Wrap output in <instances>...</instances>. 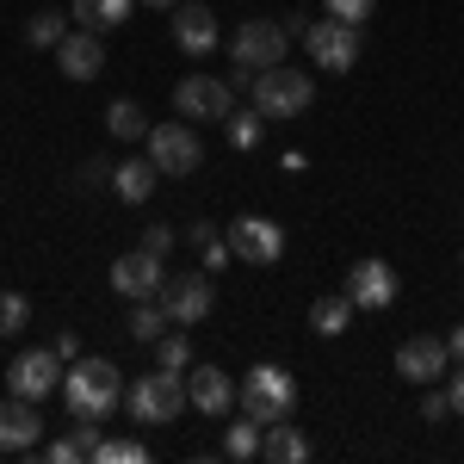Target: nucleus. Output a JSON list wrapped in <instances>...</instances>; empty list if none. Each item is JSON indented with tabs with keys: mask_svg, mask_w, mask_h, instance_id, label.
<instances>
[{
	"mask_svg": "<svg viewBox=\"0 0 464 464\" xmlns=\"http://www.w3.org/2000/svg\"><path fill=\"white\" fill-rule=\"evenodd\" d=\"M143 6H161V13H174V6H179V0H143Z\"/></svg>",
	"mask_w": 464,
	"mask_h": 464,
	"instance_id": "nucleus-41",
	"label": "nucleus"
},
{
	"mask_svg": "<svg viewBox=\"0 0 464 464\" xmlns=\"http://www.w3.org/2000/svg\"><path fill=\"white\" fill-rule=\"evenodd\" d=\"M63 396H69V415L81 421H106L124 396V378H118V359H74L69 378H63Z\"/></svg>",
	"mask_w": 464,
	"mask_h": 464,
	"instance_id": "nucleus-1",
	"label": "nucleus"
},
{
	"mask_svg": "<svg viewBox=\"0 0 464 464\" xmlns=\"http://www.w3.org/2000/svg\"><path fill=\"white\" fill-rule=\"evenodd\" d=\"M161 285H168L161 254L130 248V254H118V260H111V291H118V297H161Z\"/></svg>",
	"mask_w": 464,
	"mask_h": 464,
	"instance_id": "nucleus-12",
	"label": "nucleus"
},
{
	"mask_svg": "<svg viewBox=\"0 0 464 464\" xmlns=\"http://www.w3.org/2000/svg\"><path fill=\"white\" fill-rule=\"evenodd\" d=\"M174 44L192 56V63L217 50V13L205 6V0H179L174 6Z\"/></svg>",
	"mask_w": 464,
	"mask_h": 464,
	"instance_id": "nucleus-15",
	"label": "nucleus"
},
{
	"mask_svg": "<svg viewBox=\"0 0 464 464\" xmlns=\"http://www.w3.org/2000/svg\"><path fill=\"white\" fill-rule=\"evenodd\" d=\"M186 242H192V248H211V242H217V223H211V217H198V223L186 229Z\"/></svg>",
	"mask_w": 464,
	"mask_h": 464,
	"instance_id": "nucleus-35",
	"label": "nucleus"
},
{
	"mask_svg": "<svg viewBox=\"0 0 464 464\" xmlns=\"http://www.w3.org/2000/svg\"><path fill=\"white\" fill-rule=\"evenodd\" d=\"M446 396H452V415H464V365L452 372V384H446Z\"/></svg>",
	"mask_w": 464,
	"mask_h": 464,
	"instance_id": "nucleus-39",
	"label": "nucleus"
},
{
	"mask_svg": "<svg viewBox=\"0 0 464 464\" xmlns=\"http://www.w3.org/2000/svg\"><path fill=\"white\" fill-rule=\"evenodd\" d=\"M149 161L161 168V174H192L198 161H205V143H198V130L192 124H149Z\"/></svg>",
	"mask_w": 464,
	"mask_h": 464,
	"instance_id": "nucleus-9",
	"label": "nucleus"
},
{
	"mask_svg": "<svg viewBox=\"0 0 464 464\" xmlns=\"http://www.w3.org/2000/svg\"><path fill=\"white\" fill-rule=\"evenodd\" d=\"M155 179H161V168H155L149 155H143V161H118V168H111V192H118L124 205H149Z\"/></svg>",
	"mask_w": 464,
	"mask_h": 464,
	"instance_id": "nucleus-20",
	"label": "nucleus"
},
{
	"mask_svg": "<svg viewBox=\"0 0 464 464\" xmlns=\"http://www.w3.org/2000/svg\"><path fill=\"white\" fill-rule=\"evenodd\" d=\"M69 440H74V446H81V459H93V452L106 446V433H100V421H81V428H74Z\"/></svg>",
	"mask_w": 464,
	"mask_h": 464,
	"instance_id": "nucleus-32",
	"label": "nucleus"
},
{
	"mask_svg": "<svg viewBox=\"0 0 464 464\" xmlns=\"http://www.w3.org/2000/svg\"><path fill=\"white\" fill-rule=\"evenodd\" d=\"M106 130L118 137V143H137V137H149V118L137 100H111L106 106Z\"/></svg>",
	"mask_w": 464,
	"mask_h": 464,
	"instance_id": "nucleus-22",
	"label": "nucleus"
},
{
	"mask_svg": "<svg viewBox=\"0 0 464 464\" xmlns=\"http://www.w3.org/2000/svg\"><path fill=\"white\" fill-rule=\"evenodd\" d=\"M347 297H353V310H391L396 304V266H384V260L347 266Z\"/></svg>",
	"mask_w": 464,
	"mask_h": 464,
	"instance_id": "nucleus-13",
	"label": "nucleus"
},
{
	"mask_svg": "<svg viewBox=\"0 0 464 464\" xmlns=\"http://www.w3.org/2000/svg\"><path fill=\"white\" fill-rule=\"evenodd\" d=\"M260 459H266V464H304V459H310V433L291 428V415H285V421H273V428L260 433Z\"/></svg>",
	"mask_w": 464,
	"mask_h": 464,
	"instance_id": "nucleus-19",
	"label": "nucleus"
},
{
	"mask_svg": "<svg viewBox=\"0 0 464 464\" xmlns=\"http://www.w3.org/2000/svg\"><path fill=\"white\" fill-rule=\"evenodd\" d=\"M63 365H69V359L56 353V347H32V353H19L13 365H6V391L44 402V396L63 391Z\"/></svg>",
	"mask_w": 464,
	"mask_h": 464,
	"instance_id": "nucleus-8",
	"label": "nucleus"
},
{
	"mask_svg": "<svg viewBox=\"0 0 464 464\" xmlns=\"http://www.w3.org/2000/svg\"><path fill=\"white\" fill-rule=\"evenodd\" d=\"M174 111L179 118H205V124H223L236 111V81H217V74H186L174 87Z\"/></svg>",
	"mask_w": 464,
	"mask_h": 464,
	"instance_id": "nucleus-7",
	"label": "nucleus"
},
{
	"mask_svg": "<svg viewBox=\"0 0 464 464\" xmlns=\"http://www.w3.org/2000/svg\"><path fill=\"white\" fill-rule=\"evenodd\" d=\"M143 248L168 260V254H174V229H168V223H149V229H143Z\"/></svg>",
	"mask_w": 464,
	"mask_h": 464,
	"instance_id": "nucleus-33",
	"label": "nucleus"
},
{
	"mask_svg": "<svg viewBox=\"0 0 464 464\" xmlns=\"http://www.w3.org/2000/svg\"><path fill=\"white\" fill-rule=\"evenodd\" d=\"M100 179H111V161H100V155L81 161V186H100Z\"/></svg>",
	"mask_w": 464,
	"mask_h": 464,
	"instance_id": "nucleus-36",
	"label": "nucleus"
},
{
	"mask_svg": "<svg viewBox=\"0 0 464 464\" xmlns=\"http://www.w3.org/2000/svg\"><path fill=\"white\" fill-rule=\"evenodd\" d=\"M260 421H254V415H236V421H229V428H223V452H229V459H260Z\"/></svg>",
	"mask_w": 464,
	"mask_h": 464,
	"instance_id": "nucleus-24",
	"label": "nucleus"
},
{
	"mask_svg": "<svg viewBox=\"0 0 464 464\" xmlns=\"http://www.w3.org/2000/svg\"><path fill=\"white\" fill-rule=\"evenodd\" d=\"M44 440V415L32 396H6L0 402V452H32Z\"/></svg>",
	"mask_w": 464,
	"mask_h": 464,
	"instance_id": "nucleus-16",
	"label": "nucleus"
},
{
	"mask_svg": "<svg viewBox=\"0 0 464 464\" xmlns=\"http://www.w3.org/2000/svg\"><path fill=\"white\" fill-rule=\"evenodd\" d=\"M130 334H137V341H161V334H168V310L149 304V297H137V310H130Z\"/></svg>",
	"mask_w": 464,
	"mask_h": 464,
	"instance_id": "nucleus-27",
	"label": "nucleus"
},
{
	"mask_svg": "<svg viewBox=\"0 0 464 464\" xmlns=\"http://www.w3.org/2000/svg\"><path fill=\"white\" fill-rule=\"evenodd\" d=\"M25 37H32L37 50H56V44L69 37V13H56V6H44V13H32V25H25Z\"/></svg>",
	"mask_w": 464,
	"mask_h": 464,
	"instance_id": "nucleus-25",
	"label": "nucleus"
},
{
	"mask_svg": "<svg viewBox=\"0 0 464 464\" xmlns=\"http://www.w3.org/2000/svg\"><path fill=\"white\" fill-rule=\"evenodd\" d=\"M446 341H433V334H415V341H402L396 347V378H409V384H433V378H446Z\"/></svg>",
	"mask_w": 464,
	"mask_h": 464,
	"instance_id": "nucleus-14",
	"label": "nucleus"
},
{
	"mask_svg": "<svg viewBox=\"0 0 464 464\" xmlns=\"http://www.w3.org/2000/svg\"><path fill=\"white\" fill-rule=\"evenodd\" d=\"M229 248H236V260H248V266H279L285 229L273 217H236L229 223Z\"/></svg>",
	"mask_w": 464,
	"mask_h": 464,
	"instance_id": "nucleus-10",
	"label": "nucleus"
},
{
	"mask_svg": "<svg viewBox=\"0 0 464 464\" xmlns=\"http://www.w3.org/2000/svg\"><path fill=\"white\" fill-rule=\"evenodd\" d=\"M236 396H242V415H254L260 428H273V421H285L297 409V378L285 365H248V378H242Z\"/></svg>",
	"mask_w": 464,
	"mask_h": 464,
	"instance_id": "nucleus-3",
	"label": "nucleus"
},
{
	"mask_svg": "<svg viewBox=\"0 0 464 464\" xmlns=\"http://www.w3.org/2000/svg\"><path fill=\"white\" fill-rule=\"evenodd\" d=\"M347 322H353V297H347V291L310 304V328H316V334H347Z\"/></svg>",
	"mask_w": 464,
	"mask_h": 464,
	"instance_id": "nucleus-23",
	"label": "nucleus"
},
{
	"mask_svg": "<svg viewBox=\"0 0 464 464\" xmlns=\"http://www.w3.org/2000/svg\"><path fill=\"white\" fill-rule=\"evenodd\" d=\"M310 100H316V81L304 69H266L254 74V106L266 111V124H279V118H297V111H310Z\"/></svg>",
	"mask_w": 464,
	"mask_h": 464,
	"instance_id": "nucleus-4",
	"label": "nucleus"
},
{
	"mask_svg": "<svg viewBox=\"0 0 464 464\" xmlns=\"http://www.w3.org/2000/svg\"><path fill=\"white\" fill-rule=\"evenodd\" d=\"M211 273H174L168 285H161V310H168V322H179V328H192V322L211 316Z\"/></svg>",
	"mask_w": 464,
	"mask_h": 464,
	"instance_id": "nucleus-11",
	"label": "nucleus"
},
{
	"mask_svg": "<svg viewBox=\"0 0 464 464\" xmlns=\"http://www.w3.org/2000/svg\"><path fill=\"white\" fill-rule=\"evenodd\" d=\"M155 365H161V372H186V365H192V341H186V334H161V341H155Z\"/></svg>",
	"mask_w": 464,
	"mask_h": 464,
	"instance_id": "nucleus-28",
	"label": "nucleus"
},
{
	"mask_svg": "<svg viewBox=\"0 0 464 464\" xmlns=\"http://www.w3.org/2000/svg\"><path fill=\"white\" fill-rule=\"evenodd\" d=\"M459 266H464V254H459Z\"/></svg>",
	"mask_w": 464,
	"mask_h": 464,
	"instance_id": "nucleus-42",
	"label": "nucleus"
},
{
	"mask_svg": "<svg viewBox=\"0 0 464 464\" xmlns=\"http://www.w3.org/2000/svg\"><path fill=\"white\" fill-rule=\"evenodd\" d=\"M56 69L69 74V81H93V74L106 69V44H100V32L74 25V32L56 44Z\"/></svg>",
	"mask_w": 464,
	"mask_h": 464,
	"instance_id": "nucleus-18",
	"label": "nucleus"
},
{
	"mask_svg": "<svg viewBox=\"0 0 464 464\" xmlns=\"http://www.w3.org/2000/svg\"><path fill=\"white\" fill-rule=\"evenodd\" d=\"M93 459H100V464H149V446H143V440H106Z\"/></svg>",
	"mask_w": 464,
	"mask_h": 464,
	"instance_id": "nucleus-30",
	"label": "nucleus"
},
{
	"mask_svg": "<svg viewBox=\"0 0 464 464\" xmlns=\"http://www.w3.org/2000/svg\"><path fill=\"white\" fill-rule=\"evenodd\" d=\"M421 415H428V421H446V415H452V396H446V391H428Z\"/></svg>",
	"mask_w": 464,
	"mask_h": 464,
	"instance_id": "nucleus-34",
	"label": "nucleus"
},
{
	"mask_svg": "<svg viewBox=\"0 0 464 464\" xmlns=\"http://www.w3.org/2000/svg\"><path fill=\"white\" fill-rule=\"evenodd\" d=\"M322 6H328L334 19H347V25H359V19H372V6H378V0H322Z\"/></svg>",
	"mask_w": 464,
	"mask_h": 464,
	"instance_id": "nucleus-31",
	"label": "nucleus"
},
{
	"mask_svg": "<svg viewBox=\"0 0 464 464\" xmlns=\"http://www.w3.org/2000/svg\"><path fill=\"white\" fill-rule=\"evenodd\" d=\"M130 6H137V0H74V19H81V25H87V32H118V25H124V19H130Z\"/></svg>",
	"mask_w": 464,
	"mask_h": 464,
	"instance_id": "nucleus-21",
	"label": "nucleus"
},
{
	"mask_svg": "<svg viewBox=\"0 0 464 464\" xmlns=\"http://www.w3.org/2000/svg\"><path fill=\"white\" fill-rule=\"evenodd\" d=\"M50 464H81V446H74V440H56V446H50Z\"/></svg>",
	"mask_w": 464,
	"mask_h": 464,
	"instance_id": "nucleus-37",
	"label": "nucleus"
},
{
	"mask_svg": "<svg viewBox=\"0 0 464 464\" xmlns=\"http://www.w3.org/2000/svg\"><path fill=\"white\" fill-rule=\"evenodd\" d=\"M446 353H452V365H464V322L446 334Z\"/></svg>",
	"mask_w": 464,
	"mask_h": 464,
	"instance_id": "nucleus-40",
	"label": "nucleus"
},
{
	"mask_svg": "<svg viewBox=\"0 0 464 464\" xmlns=\"http://www.w3.org/2000/svg\"><path fill=\"white\" fill-rule=\"evenodd\" d=\"M291 50V32L279 25V19H248V25H236V37H229V56H236V87H254V74L279 69Z\"/></svg>",
	"mask_w": 464,
	"mask_h": 464,
	"instance_id": "nucleus-2",
	"label": "nucleus"
},
{
	"mask_svg": "<svg viewBox=\"0 0 464 464\" xmlns=\"http://www.w3.org/2000/svg\"><path fill=\"white\" fill-rule=\"evenodd\" d=\"M124 402H130V415H137L143 428H168L192 396L179 384V372H149V378H137V384L124 391Z\"/></svg>",
	"mask_w": 464,
	"mask_h": 464,
	"instance_id": "nucleus-5",
	"label": "nucleus"
},
{
	"mask_svg": "<svg viewBox=\"0 0 464 464\" xmlns=\"http://www.w3.org/2000/svg\"><path fill=\"white\" fill-rule=\"evenodd\" d=\"M56 353H63V359H81V334H74V328H63V334H56Z\"/></svg>",
	"mask_w": 464,
	"mask_h": 464,
	"instance_id": "nucleus-38",
	"label": "nucleus"
},
{
	"mask_svg": "<svg viewBox=\"0 0 464 464\" xmlns=\"http://www.w3.org/2000/svg\"><path fill=\"white\" fill-rule=\"evenodd\" d=\"M32 322V297L25 291H0V334H19Z\"/></svg>",
	"mask_w": 464,
	"mask_h": 464,
	"instance_id": "nucleus-29",
	"label": "nucleus"
},
{
	"mask_svg": "<svg viewBox=\"0 0 464 464\" xmlns=\"http://www.w3.org/2000/svg\"><path fill=\"white\" fill-rule=\"evenodd\" d=\"M304 50H310V63L328 74H347L359 63V25H347V19H316L310 32H304Z\"/></svg>",
	"mask_w": 464,
	"mask_h": 464,
	"instance_id": "nucleus-6",
	"label": "nucleus"
},
{
	"mask_svg": "<svg viewBox=\"0 0 464 464\" xmlns=\"http://www.w3.org/2000/svg\"><path fill=\"white\" fill-rule=\"evenodd\" d=\"M242 384L229 378V372H217V365H192V378H186V396H192V409L198 415H229L236 402H242Z\"/></svg>",
	"mask_w": 464,
	"mask_h": 464,
	"instance_id": "nucleus-17",
	"label": "nucleus"
},
{
	"mask_svg": "<svg viewBox=\"0 0 464 464\" xmlns=\"http://www.w3.org/2000/svg\"><path fill=\"white\" fill-rule=\"evenodd\" d=\"M223 130H229V143H236V149H254V143H260V130H266V111H260V106H254V111H229Z\"/></svg>",
	"mask_w": 464,
	"mask_h": 464,
	"instance_id": "nucleus-26",
	"label": "nucleus"
}]
</instances>
